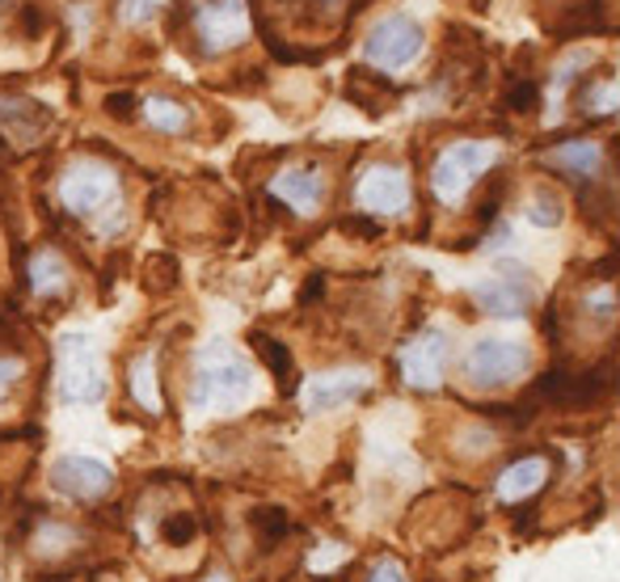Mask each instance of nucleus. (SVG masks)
<instances>
[{
    "label": "nucleus",
    "instance_id": "nucleus-24",
    "mask_svg": "<svg viewBox=\"0 0 620 582\" xmlns=\"http://www.w3.org/2000/svg\"><path fill=\"white\" fill-rule=\"evenodd\" d=\"M528 220L537 224V228H558L561 224V199L553 195V190H537L532 195V203H528Z\"/></svg>",
    "mask_w": 620,
    "mask_h": 582
},
{
    "label": "nucleus",
    "instance_id": "nucleus-7",
    "mask_svg": "<svg viewBox=\"0 0 620 582\" xmlns=\"http://www.w3.org/2000/svg\"><path fill=\"white\" fill-rule=\"evenodd\" d=\"M115 195H119V174L101 161L72 165L60 181V203L72 216H94L106 203H115Z\"/></svg>",
    "mask_w": 620,
    "mask_h": 582
},
{
    "label": "nucleus",
    "instance_id": "nucleus-19",
    "mask_svg": "<svg viewBox=\"0 0 620 582\" xmlns=\"http://www.w3.org/2000/svg\"><path fill=\"white\" fill-rule=\"evenodd\" d=\"M144 119H148V127H152V131L178 136V131H186V127H190V110H186L181 101H174V98H148V101H144Z\"/></svg>",
    "mask_w": 620,
    "mask_h": 582
},
{
    "label": "nucleus",
    "instance_id": "nucleus-35",
    "mask_svg": "<svg viewBox=\"0 0 620 582\" xmlns=\"http://www.w3.org/2000/svg\"><path fill=\"white\" fill-rule=\"evenodd\" d=\"M321 292H325V279H321V275H313V279H308V287L301 292V304H313Z\"/></svg>",
    "mask_w": 620,
    "mask_h": 582
},
{
    "label": "nucleus",
    "instance_id": "nucleus-33",
    "mask_svg": "<svg viewBox=\"0 0 620 582\" xmlns=\"http://www.w3.org/2000/svg\"><path fill=\"white\" fill-rule=\"evenodd\" d=\"M18 376H21V359H0V397L13 388Z\"/></svg>",
    "mask_w": 620,
    "mask_h": 582
},
{
    "label": "nucleus",
    "instance_id": "nucleus-17",
    "mask_svg": "<svg viewBox=\"0 0 620 582\" xmlns=\"http://www.w3.org/2000/svg\"><path fill=\"white\" fill-rule=\"evenodd\" d=\"M346 98L355 101V106H363L367 115H384V110H388V101L397 98V89L384 81V77H376V72L355 68V72H351V81H346Z\"/></svg>",
    "mask_w": 620,
    "mask_h": 582
},
{
    "label": "nucleus",
    "instance_id": "nucleus-31",
    "mask_svg": "<svg viewBox=\"0 0 620 582\" xmlns=\"http://www.w3.org/2000/svg\"><path fill=\"white\" fill-rule=\"evenodd\" d=\"M18 26H21V34H26V39H39L42 26H47V13H42L39 4H21V9H18Z\"/></svg>",
    "mask_w": 620,
    "mask_h": 582
},
{
    "label": "nucleus",
    "instance_id": "nucleus-30",
    "mask_svg": "<svg viewBox=\"0 0 620 582\" xmlns=\"http://www.w3.org/2000/svg\"><path fill=\"white\" fill-rule=\"evenodd\" d=\"M582 68H591V56H587V51H579V56H570V60L561 63L558 72H553V89H570V85H574V72H582Z\"/></svg>",
    "mask_w": 620,
    "mask_h": 582
},
{
    "label": "nucleus",
    "instance_id": "nucleus-14",
    "mask_svg": "<svg viewBox=\"0 0 620 582\" xmlns=\"http://www.w3.org/2000/svg\"><path fill=\"white\" fill-rule=\"evenodd\" d=\"M549 482V461L544 456H523L499 477V499L502 502H523L532 494H541V485Z\"/></svg>",
    "mask_w": 620,
    "mask_h": 582
},
{
    "label": "nucleus",
    "instance_id": "nucleus-8",
    "mask_svg": "<svg viewBox=\"0 0 620 582\" xmlns=\"http://www.w3.org/2000/svg\"><path fill=\"white\" fill-rule=\"evenodd\" d=\"M355 203L367 216H401L410 207V181L397 165H372L355 186Z\"/></svg>",
    "mask_w": 620,
    "mask_h": 582
},
{
    "label": "nucleus",
    "instance_id": "nucleus-10",
    "mask_svg": "<svg viewBox=\"0 0 620 582\" xmlns=\"http://www.w3.org/2000/svg\"><path fill=\"white\" fill-rule=\"evenodd\" d=\"M443 367H447V334H440V329H422L419 338L401 351V372L422 393L440 388Z\"/></svg>",
    "mask_w": 620,
    "mask_h": 582
},
{
    "label": "nucleus",
    "instance_id": "nucleus-39",
    "mask_svg": "<svg viewBox=\"0 0 620 582\" xmlns=\"http://www.w3.org/2000/svg\"><path fill=\"white\" fill-rule=\"evenodd\" d=\"M211 582H224V579H211Z\"/></svg>",
    "mask_w": 620,
    "mask_h": 582
},
{
    "label": "nucleus",
    "instance_id": "nucleus-22",
    "mask_svg": "<svg viewBox=\"0 0 620 582\" xmlns=\"http://www.w3.org/2000/svg\"><path fill=\"white\" fill-rule=\"evenodd\" d=\"M582 106H587V115H603V119H612V115H617V81H612V77H603L596 89L587 85V89H582Z\"/></svg>",
    "mask_w": 620,
    "mask_h": 582
},
{
    "label": "nucleus",
    "instance_id": "nucleus-18",
    "mask_svg": "<svg viewBox=\"0 0 620 582\" xmlns=\"http://www.w3.org/2000/svg\"><path fill=\"white\" fill-rule=\"evenodd\" d=\"M254 351L262 355V363L275 372V381H279V393H296V359H292V351L283 346L279 338H266V334H254Z\"/></svg>",
    "mask_w": 620,
    "mask_h": 582
},
{
    "label": "nucleus",
    "instance_id": "nucleus-1",
    "mask_svg": "<svg viewBox=\"0 0 620 582\" xmlns=\"http://www.w3.org/2000/svg\"><path fill=\"white\" fill-rule=\"evenodd\" d=\"M249 384H254V372L224 342H211L199 355V367H195V381H190L186 402L195 405V410H228V405H240L249 397Z\"/></svg>",
    "mask_w": 620,
    "mask_h": 582
},
{
    "label": "nucleus",
    "instance_id": "nucleus-36",
    "mask_svg": "<svg viewBox=\"0 0 620 582\" xmlns=\"http://www.w3.org/2000/svg\"><path fill=\"white\" fill-rule=\"evenodd\" d=\"M0 346H13V329H9V322H0Z\"/></svg>",
    "mask_w": 620,
    "mask_h": 582
},
{
    "label": "nucleus",
    "instance_id": "nucleus-3",
    "mask_svg": "<svg viewBox=\"0 0 620 582\" xmlns=\"http://www.w3.org/2000/svg\"><path fill=\"white\" fill-rule=\"evenodd\" d=\"M528 367H532V351L523 342L485 338L469 351L464 376H469V384H478V388H506V384H515L520 376H528Z\"/></svg>",
    "mask_w": 620,
    "mask_h": 582
},
{
    "label": "nucleus",
    "instance_id": "nucleus-23",
    "mask_svg": "<svg viewBox=\"0 0 620 582\" xmlns=\"http://www.w3.org/2000/svg\"><path fill=\"white\" fill-rule=\"evenodd\" d=\"M249 527L262 536V544H275L279 536H287V511H279V506H262V511L249 515Z\"/></svg>",
    "mask_w": 620,
    "mask_h": 582
},
{
    "label": "nucleus",
    "instance_id": "nucleus-37",
    "mask_svg": "<svg viewBox=\"0 0 620 582\" xmlns=\"http://www.w3.org/2000/svg\"><path fill=\"white\" fill-rule=\"evenodd\" d=\"M308 4H321V9H329V4H342V0H308Z\"/></svg>",
    "mask_w": 620,
    "mask_h": 582
},
{
    "label": "nucleus",
    "instance_id": "nucleus-32",
    "mask_svg": "<svg viewBox=\"0 0 620 582\" xmlns=\"http://www.w3.org/2000/svg\"><path fill=\"white\" fill-rule=\"evenodd\" d=\"M342 233H346V237H360V241H376V237H381V224L367 220V216H346V220H342Z\"/></svg>",
    "mask_w": 620,
    "mask_h": 582
},
{
    "label": "nucleus",
    "instance_id": "nucleus-2",
    "mask_svg": "<svg viewBox=\"0 0 620 582\" xmlns=\"http://www.w3.org/2000/svg\"><path fill=\"white\" fill-rule=\"evenodd\" d=\"M56 388H60V402L68 405L101 402V393H106V367H101L98 346L85 338V334H68L56 346Z\"/></svg>",
    "mask_w": 620,
    "mask_h": 582
},
{
    "label": "nucleus",
    "instance_id": "nucleus-25",
    "mask_svg": "<svg viewBox=\"0 0 620 582\" xmlns=\"http://www.w3.org/2000/svg\"><path fill=\"white\" fill-rule=\"evenodd\" d=\"M160 536L169 544H190L195 536H199V520L195 515H186V511H178V515H165V523H160Z\"/></svg>",
    "mask_w": 620,
    "mask_h": 582
},
{
    "label": "nucleus",
    "instance_id": "nucleus-20",
    "mask_svg": "<svg viewBox=\"0 0 620 582\" xmlns=\"http://www.w3.org/2000/svg\"><path fill=\"white\" fill-rule=\"evenodd\" d=\"M178 279H181L178 258H169V254H152V258L144 262V287H148V292L169 296V292L178 287Z\"/></svg>",
    "mask_w": 620,
    "mask_h": 582
},
{
    "label": "nucleus",
    "instance_id": "nucleus-26",
    "mask_svg": "<svg viewBox=\"0 0 620 582\" xmlns=\"http://www.w3.org/2000/svg\"><path fill=\"white\" fill-rule=\"evenodd\" d=\"M160 4H165V0H119V4H115V18H119L122 26H144V21L157 18Z\"/></svg>",
    "mask_w": 620,
    "mask_h": 582
},
{
    "label": "nucleus",
    "instance_id": "nucleus-12",
    "mask_svg": "<svg viewBox=\"0 0 620 582\" xmlns=\"http://www.w3.org/2000/svg\"><path fill=\"white\" fill-rule=\"evenodd\" d=\"M270 195L301 216H317L321 199H325V174L317 165H287L270 178Z\"/></svg>",
    "mask_w": 620,
    "mask_h": 582
},
{
    "label": "nucleus",
    "instance_id": "nucleus-9",
    "mask_svg": "<svg viewBox=\"0 0 620 582\" xmlns=\"http://www.w3.org/2000/svg\"><path fill=\"white\" fill-rule=\"evenodd\" d=\"M195 21V34L199 42H207V51H224V47H237L249 34V18H245V4L240 0H207L203 9L190 13Z\"/></svg>",
    "mask_w": 620,
    "mask_h": 582
},
{
    "label": "nucleus",
    "instance_id": "nucleus-16",
    "mask_svg": "<svg viewBox=\"0 0 620 582\" xmlns=\"http://www.w3.org/2000/svg\"><path fill=\"white\" fill-rule=\"evenodd\" d=\"M363 393H367V376H360V372H338V376H321V381H313L308 405H313V410H338V405L355 402Z\"/></svg>",
    "mask_w": 620,
    "mask_h": 582
},
{
    "label": "nucleus",
    "instance_id": "nucleus-27",
    "mask_svg": "<svg viewBox=\"0 0 620 582\" xmlns=\"http://www.w3.org/2000/svg\"><path fill=\"white\" fill-rule=\"evenodd\" d=\"M157 372H152V359H140L136 363V397H140L144 410H152L157 414L160 410V397H157Z\"/></svg>",
    "mask_w": 620,
    "mask_h": 582
},
{
    "label": "nucleus",
    "instance_id": "nucleus-6",
    "mask_svg": "<svg viewBox=\"0 0 620 582\" xmlns=\"http://www.w3.org/2000/svg\"><path fill=\"white\" fill-rule=\"evenodd\" d=\"M528 279H532L528 266H520V262H499V275L478 283L473 287V300L481 304V313L502 317V322H515V317H523L532 308V283Z\"/></svg>",
    "mask_w": 620,
    "mask_h": 582
},
{
    "label": "nucleus",
    "instance_id": "nucleus-34",
    "mask_svg": "<svg viewBox=\"0 0 620 582\" xmlns=\"http://www.w3.org/2000/svg\"><path fill=\"white\" fill-rule=\"evenodd\" d=\"M367 582H405V574H401L397 562H381L372 574H367Z\"/></svg>",
    "mask_w": 620,
    "mask_h": 582
},
{
    "label": "nucleus",
    "instance_id": "nucleus-5",
    "mask_svg": "<svg viewBox=\"0 0 620 582\" xmlns=\"http://www.w3.org/2000/svg\"><path fill=\"white\" fill-rule=\"evenodd\" d=\"M494 157H499V152H494V144H481V140H464V144L443 148L435 169H431V186H435V195H440L443 203H461L481 169H490V165H494Z\"/></svg>",
    "mask_w": 620,
    "mask_h": 582
},
{
    "label": "nucleus",
    "instance_id": "nucleus-4",
    "mask_svg": "<svg viewBox=\"0 0 620 582\" xmlns=\"http://www.w3.org/2000/svg\"><path fill=\"white\" fill-rule=\"evenodd\" d=\"M422 26L414 18H405V13H388L384 21H376L372 30H367V39H363V60L384 68V72H397L405 63L419 60L422 51Z\"/></svg>",
    "mask_w": 620,
    "mask_h": 582
},
{
    "label": "nucleus",
    "instance_id": "nucleus-21",
    "mask_svg": "<svg viewBox=\"0 0 620 582\" xmlns=\"http://www.w3.org/2000/svg\"><path fill=\"white\" fill-rule=\"evenodd\" d=\"M502 106H506L511 115H537V110H541V85L532 81V77H515V81L506 85Z\"/></svg>",
    "mask_w": 620,
    "mask_h": 582
},
{
    "label": "nucleus",
    "instance_id": "nucleus-38",
    "mask_svg": "<svg viewBox=\"0 0 620 582\" xmlns=\"http://www.w3.org/2000/svg\"><path fill=\"white\" fill-rule=\"evenodd\" d=\"M469 4H473V9H485V0H469Z\"/></svg>",
    "mask_w": 620,
    "mask_h": 582
},
{
    "label": "nucleus",
    "instance_id": "nucleus-13",
    "mask_svg": "<svg viewBox=\"0 0 620 582\" xmlns=\"http://www.w3.org/2000/svg\"><path fill=\"white\" fill-rule=\"evenodd\" d=\"M544 165L549 169H561V174H570V178L579 181H596L603 165V144L600 140H565L558 148H544Z\"/></svg>",
    "mask_w": 620,
    "mask_h": 582
},
{
    "label": "nucleus",
    "instance_id": "nucleus-15",
    "mask_svg": "<svg viewBox=\"0 0 620 582\" xmlns=\"http://www.w3.org/2000/svg\"><path fill=\"white\" fill-rule=\"evenodd\" d=\"M26 279H30V292L42 296V300L63 296L68 292V262H63L60 249H39L26 266Z\"/></svg>",
    "mask_w": 620,
    "mask_h": 582
},
{
    "label": "nucleus",
    "instance_id": "nucleus-11",
    "mask_svg": "<svg viewBox=\"0 0 620 582\" xmlns=\"http://www.w3.org/2000/svg\"><path fill=\"white\" fill-rule=\"evenodd\" d=\"M110 482H115V473L101 461H94V456H60L51 464V485L77 502L101 499L110 490Z\"/></svg>",
    "mask_w": 620,
    "mask_h": 582
},
{
    "label": "nucleus",
    "instance_id": "nucleus-28",
    "mask_svg": "<svg viewBox=\"0 0 620 582\" xmlns=\"http://www.w3.org/2000/svg\"><path fill=\"white\" fill-rule=\"evenodd\" d=\"M582 207H587V220H600V224H608L612 220V211H617L612 190H600L596 181H591V195H582Z\"/></svg>",
    "mask_w": 620,
    "mask_h": 582
},
{
    "label": "nucleus",
    "instance_id": "nucleus-29",
    "mask_svg": "<svg viewBox=\"0 0 620 582\" xmlns=\"http://www.w3.org/2000/svg\"><path fill=\"white\" fill-rule=\"evenodd\" d=\"M136 110H140V98H136L131 89H119V93H110V98H106V115H110V119L131 122L136 119Z\"/></svg>",
    "mask_w": 620,
    "mask_h": 582
}]
</instances>
